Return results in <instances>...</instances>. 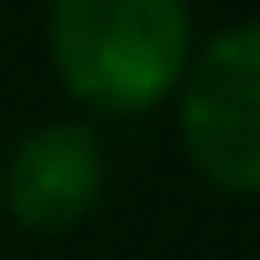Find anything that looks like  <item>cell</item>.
Segmentation results:
<instances>
[{"mask_svg":"<svg viewBox=\"0 0 260 260\" xmlns=\"http://www.w3.org/2000/svg\"><path fill=\"white\" fill-rule=\"evenodd\" d=\"M52 70L104 116H145L191 64L185 0H52Z\"/></svg>","mask_w":260,"mask_h":260,"instance_id":"1","label":"cell"},{"mask_svg":"<svg viewBox=\"0 0 260 260\" xmlns=\"http://www.w3.org/2000/svg\"><path fill=\"white\" fill-rule=\"evenodd\" d=\"M179 81V139L197 174L260 197V23L220 29Z\"/></svg>","mask_w":260,"mask_h":260,"instance_id":"2","label":"cell"},{"mask_svg":"<svg viewBox=\"0 0 260 260\" xmlns=\"http://www.w3.org/2000/svg\"><path fill=\"white\" fill-rule=\"evenodd\" d=\"M12 220L29 232H70L93 214L104 191V150L81 121H47L23 133L0 174Z\"/></svg>","mask_w":260,"mask_h":260,"instance_id":"3","label":"cell"}]
</instances>
